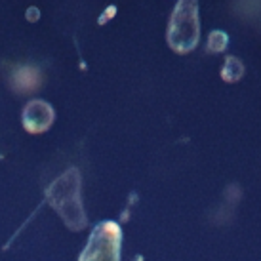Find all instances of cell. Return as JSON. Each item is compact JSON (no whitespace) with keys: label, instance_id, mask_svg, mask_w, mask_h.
<instances>
[{"label":"cell","instance_id":"obj_1","mask_svg":"<svg viewBox=\"0 0 261 261\" xmlns=\"http://www.w3.org/2000/svg\"><path fill=\"white\" fill-rule=\"evenodd\" d=\"M79 172L69 170L63 177H59L58 181L50 187V202L56 206L59 216L65 219V223L71 229H82V225L86 223V218L82 214L79 198Z\"/></svg>","mask_w":261,"mask_h":261},{"label":"cell","instance_id":"obj_2","mask_svg":"<svg viewBox=\"0 0 261 261\" xmlns=\"http://www.w3.org/2000/svg\"><path fill=\"white\" fill-rule=\"evenodd\" d=\"M200 37V23H198V4L196 2H177L170 29H168V42L175 51H191Z\"/></svg>","mask_w":261,"mask_h":261},{"label":"cell","instance_id":"obj_3","mask_svg":"<svg viewBox=\"0 0 261 261\" xmlns=\"http://www.w3.org/2000/svg\"><path fill=\"white\" fill-rule=\"evenodd\" d=\"M120 227L113 221L99 223L88 240L80 261H120Z\"/></svg>","mask_w":261,"mask_h":261},{"label":"cell","instance_id":"obj_4","mask_svg":"<svg viewBox=\"0 0 261 261\" xmlns=\"http://www.w3.org/2000/svg\"><path fill=\"white\" fill-rule=\"evenodd\" d=\"M51 118H54V111L50 109L48 103L44 101L29 103V107L23 113L25 126L31 132H44L51 124Z\"/></svg>","mask_w":261,"mask_h":261},{"label":"cell","instance_id":"obj_5","mask_svg":"<svg viewBox=\"0 0 261 261\" xmlns=\"http://www.w3.org/2000/svg\"><path fill=\"white\" fill-rule=\"evenodd\" d=\"M242 73H244V67H242V63H240L239 59L237 58L227 59V63H225V67H223V79L225 80L234 82V80H239L240 76H242Z\"/></svg>","mask_w":261,"mask_h":261},{"label":"cell","instance_id":"obj_6","mask_svg":"<svg viewBox=\"0 0 261 261\" xmlns=\"http://www.w3.org/2000/svg\"><path fill=\"white\" fill-rule=\"evenodd\" d=\"M225 44H227V35H225V33L216 31V33H212L210 35V50L221 51L225 48Z\"/></svg>","mask_w":261,"mask_h":261}]
</instances>
